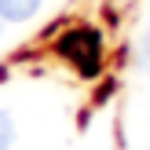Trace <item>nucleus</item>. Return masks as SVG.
<instances>
[{
  "label": "nucleus",
  "mask_w": 150,
  "mask_h": 150,
  "mask_svg": "<svg viewBox=\"0 0 150 150\" xmlns=\"http://www.w3.org/2000/svg\"><path fill=\"white\" fill-rule=\"evenodd\" d=\"M136 66L143 73H150V26L139 33V40H136Z\"/></svg>",
  "instance_id": "obj_4"
},
{
  "label": "nucleus",
  "mask_w": 150,
  "mask_h": 150,
  "mask_svg": "<svg viewBox=\"0 0 150 150\" xmlns=\"http://www.w3.org/2000/svg\"><path fill=\"white\" fill-rule=\"evenodd\" d=\"M4 26H7V22H4V18H0V33H4Z\"/></svg>",
  "instance_id": "obj_5"
},
{
  "label": "nucleus",
  "mask_w": 150,
  "mask_h": 150,
  "mask_svg": "<svg viewBox=\"0 0 150 150\" xmlns=\"http://www.w3.org/2000/svg\"><path fill=\"white\" fill-rule=\"evenodd\" d=\"M59 55L66 62H73L81 73H95L99 70V59H103V40L95 29H70V33L59 37Z\"/></svg>",
  "instance_id": "obj_1"
},
{
  "label": "nucleus",
  "mask_w": 150,
  "mask_h": 150,
  "mask_svg": "<svg viewBox=\"0 0 150 150\" xmlns=\"http://www.w3.org/2000/svg\"><path fill=\"white\" fill-rule=\"evenodd\" d=\"M15 136H18V128H15V117H11V110H0V150H11Z\"/></svg>",
  "instance_id": "obj_3"
},
{
  "label": "nucleus",
  "mask_w": 150,
  "mask_h": 150,
  "mask_svg": "<svg viewBox=\"0 0 150 150\" xmlns=\"http://www.w3.org/2000/svg\"><path fill=\"white\" fill-rule=\"evenodd\" d=\"M40 7H44V0H0V18L11 22V26H22V22H29Z\"/></svg>",
  "instance_id": "obj_2"
},
{
  "label": "nucleus",
  "mask_w": 150,
  "mask_h": 150,
  "mask_svg": "<svg viewBox=\"0 0 150 150\" xmlns=\"http://www.w3.org/2000/svg\"><path fill=\"white\" fill-rule=\"evenodd\" d=\"M146 150H150V146H146Z\"/></svg>",
  "instance_id": "obj_6"
}]
</instances>
